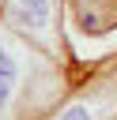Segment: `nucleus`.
Wrapping results in <instances>:
<instances>
[{
  "mask_svg": "<svg viewBox=\"0 0 117 120\" xmlns=\"http://www.w3.org/2000/svg\"><path fill=\"white\" fill-rule=\"evenodd\" d=\"M109 120H117V112H113V116H109Z\"/></svg>",
  "mask_w": 117,
  "mask_h": 120,
  "instance_id": "5",
  "label": "nucleus"
},
{
  "mask_svg": "<svg viewBox=\"0 0 117 120\" xmlns=\"http://www.w3.org/2000/svg\"><path fill=\"white\" fill-rule=\"evenodd\" d=\"M113 112H117V68L109 75L87 79L83 86H72L45 120H109Z\"/></svg>",
  "mask_w": 117,
  "mask_h": 120,
  "instance_id": "3",
  "label": "nucleus"
},
{
  "mask_svg": "<svg viewBox=\"0 0 117 120\" xmlns=\"http://www.w3.org/2000/svg\"><path fill=\"white\" fill-rule=\"evenodd\" d=\"M68 41H94L117 34V0H64Z\"/></svg>",
  "mask_w": 117,
  "mask_h": 120,
  "instance_id": "4",
  "label": "nucleus"
},
{
  "mask_svg": "<svg viewBox=\"0 0 117 120\" xmlns=\"http://www.w3.org/2000/svg\"><path fill=\"white\" fill-rule=\"evenodd\" d=\"M68 90V60L45 52L0 19V120H45Z\"/></svg>",
  "mask_w": 117,
  "mask_h": 120,
  "instance_id": "1",
  "label": "nucleus"
},
{
  "mask_svg": "<svg viewBox=\"0 0 117 120\" xmlns=\"http://www.w3.org/2000/svg\"><path fill=\"white\" fill-rule=\"evenodd\" d=\"M0 19L42 45L45 52L68 60V34H64V0H0Z\"/></svg>",
  "mask_w": 117,
  "mask_h": 120,
  "instance_id": "2",
  "label": "nucleus"
}]
</instances>
